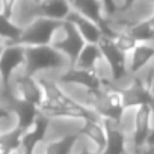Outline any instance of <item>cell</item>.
Listing matches in <instances>:
<instances>
[{
    "mask_svg": "<svg viewBox=\"0 0 154 154\" xmlns=\"http://www.w3.org/2000/svg\"><path fill=\"white\" fill-rule=\"evenodd\" d=\"M3 47H5V45H3V42H0V56H2V51H3Z\"/></svg>",
    "mask_w": 154,
    "mask_h": 154,
    "instance_id": "cell-28",
    "label": "cell"
},
{
    "mask_svg": "<svg viewBox=\"0 0 154 154\" xmlns=\"http://www.w3.org/2000/svg\"><path fill=\"white\" fill-rule=\"evenodd\" d=\"M2 101H5L9 106L11 112L14 113L15 127L18 130H21L23 133L26 130H29L33 125V122L36 121V118L39 116V109L32 106V104H29V103L20 101V100H17L14 97H9V98L2 100Z\"/></svg>",
    "mask_w": 154,
    "mask_h": 154,
    "instance_id": "cell-12",
    "label": "cell"
},
{
    "mask_svg": "<svg viewBox=\"0 0 154 154\" xmlns=\"http://www.w3.org/2000/svg\"><path fill=\"white\" fill-rule=\"evenodd\" d=\"M66 21L71 23V24L77 29V32L80 33V36L85 39L86 44H97V45H98V42H100L101 38L104 36V35H103V30H101L95 23H92L91 20L82 17L80 14H77V12H74V11L69 14V17L66 18Z\"/></svg>",
    "mask_w": 154,
    "mask_h": 154,
    "instance_id": "cell-16",
    "label": "cell"
},
{
    "mask_svg": "<svg viewBox=\"0 0 154 154\" xmlns=\"http://www.w3.org/2000/svg\"><path fill=\"white\" fill-rule=\"evenodd\" d=\"M62 24H63L62 21H53L47 18H33L23 27L21 36L14 44L21 45L24 48L51 45Z\"/></svg>",
    "mask_w": 154,
    "mask_h": 154,
    "instance_id": "cell-2",
    "label": "cell"
},
{
    "mask_svg": "<svg viewBox=\"0 0 154 154\" xmlns=\"http://www.w3.org/2000/svg\"><path fill=\"white\" fill-rule=\"evenodd\" d=\"M82 136L74 131L63 133L62 136L53 137L45 142L42 154H74L77 151V145H79Z\"/></svg>",
    "mask_w": 154,
    "mask_h": 154,
    "instance_id": "cell-14",
    "label": "cell"
},
{
    "mask_svg": "<svg viewBox=\"0 0 154 154\" xmlns=\"http://www.w3.org/2000/svg\"><path fill=\"white\" fill-rule=\"evenodd\" d=\"M101 56H103V65H106L109 71V80L118 86L122 85V82L127 79L128 71H127V54L119 51L113 41L109 36H103L98 42Z\"/></svg>",
    "mask_w": 154,
    "mask_h": 154,
    "instance_id": "cell-5",
    "label": "cell"
},
{
    "mask_svg": "<svg viewBox=\"0 0 154 154\" xmlns=\"http://www.w3.org/2000/svg\"><path fill=\"white\" fill-rule=\"evenodd\" d=\"M74 154H98V152L89 145V146H80Z\"/></svg>",
    "mask_w": 154,
    "mask_h": 154,
    "instance_id": "cell-24",
    "label": "cell"
},
{
    "mask_svg": "<svg viewBox=\"0 0 154 154\" xmlns=\"http://www.w3.org/2000/svg\"><path fill=\"white\" fill-rule=\"evenodd\" d=\"M140 154H154V145H149V146H145L142 151H140Z\"/></svg>",
    "mask_w": 154,
    "mask_h": 154,
    "instance_id": "cell-25",
    "label": "cell"
},
{
    "mask_svg": "<svg viewBox=\"0 0 154 154\" xmlns=\"http://www.w3.org/2000/svg\"><path fill=\"white\" fill-rule=\"evenodd\" d=\"M118 88L121 91L125 110L137 109L140 106H151L154 110V97L151 95L140 75H133L128 83L119 85Z\"/></svg>",
    "mask_w": 154,
    "mask_h": 154,
    "instance_id": "cell-8",
    "label": "cell"
},
{
    "mask_svg": "<svg viewBox=\"0 0 154 154\" xmlns=\"http://www.w3.org/2000/svg\"><path fill=\"white\" fill-rule=\"evenodd\" d=\"M152 6H154V2H152Z\"/></svg>",
    "mask_w": 154,
    "mask_h": 154,
    "instance_id": "cell-31",
    "label": "cell"
},
{
    "mask_svg": "<svg viewBox=\"0 0 154 154\" xmlns=\"http://www.w3.org/2000/svg\"><path fill=\"white\" fill-rule=\"evenodd\" d=\"M23 27H20L14 20H9L0 14V42L14 44L21 36Z\"/></svg>",
    "mask_w": 154,
    "mask_h": 154,
    "instance_id": "cell-20",
    "label": "cell"
},
{
    "mask_svg": "<svg viewBox=\"0 0 154 154\" xmlns=\"http://www.w3.org/2000/svg\"><path fill=\"white\" fill-rule=\"evenodd\" d=\"M152 115L154 110L151 106H140L134 109L133 115V130H131V143L136 152H140L148 142V137L151 134L152 125Z\"/></svg>",
    "mask_w": 154,
    "mask_h": 154,
    "instance_id": "cell-9",
    "label": "cell"
},
{
    "mask_svg": "<svg viewBox=\"0 0 154 154\" xmlns=\"http://www.w3.org/2000/svg\"><path fill=\"white\" fill-rule=\"evenodd\" d=\"M3 51L0 56V82H2V95L5 100L9 97L11 83L15 75L24 69L26 50L17 44H3Z\"/></svg>",
    "mask_w": 154,
    "mask_h": 154,
    "instance_id": "cell-4",
    "label": "cell"
},
{
    "mask_svg": "<svg viewBox=\"0 0 154 154\" xmlns=\"http://www.w3.org/2000/svg\"><path fill=\"white\" fill-rule=\"evenodd\" d=\"M0 95H2V82H0Z\"/></svg>",
    "mask_w": 154,
    "mask_h": 154,
    "instance_id": "cell-29",
    "label": "cell"
},
{
    "mask_svg": "<svg viewBox=\"0 0 154 154\" xmlns=\"http://www.w3.org/2000/svg\"><path fill=\"white\" fill-rule=\"evenodd\" d=\"M85 45H86L85 39L80 36L77 29L68 21H63L60 30L57 32V35L51 44L53 48H56L59 53H62L68 59L71 66L75 63L77 57H79V54Z\"/></svg>",
    "mask_w": 154,
    "mask_h": 154,
    "instance_id": "cell-7",
    "label": "cell"
},
{
    "mask_svg": "<svg viewBox=\"0 0 154 154\" xmlns=\"http://www.w3.org/2000/svg\"><path fill=\"white\" fill-rule=\"evenodd\" d=\"M56 80L65 89L68 86H74L86 92H98L103 88L112 85V82L100 72V69L89 71V69H80L74 66H69L68 69L57 74Z\"/></svg>",
    "mask_w": 154,
    "mask_h": 154,
    "instance_id": "cell-3",
    "label": "cell"
},
{
    "mask_svg": "<svg viewBox=\"0 0 154 154\" xmlns=\"http://www.w3.org/2000/svg\"><path fill=\"white\" fill-rule=\"evenodd\" d=\"M125 30L130 33V36L137 44H152L154 42V29L146 23L145 18L139 21H133Z\"/></svg>",
    "mask_w": 154,
    "mask_h": 154,
    "instance_id": "cell-19",
    "label": "cell"
},
{
    "mask_svg": "<svg viewBox=\"0 0 154 154\" xmlns=\"http://www.w3.org/2000/svg\"><path fill=\"white\" fill-rule=\"evenodd\" d=\"M143 82H145L146 88L149 89L151 95L154 97V68H152V69H151V72L146 75V79H143Z\"/></svg>",
    "mask_w": 154,
    "mask_h": 154,
    "instance_id": "cell-23",
    "label": "cell"
},
{
    "mask_svg": "<svg viewBox=\"0 0 154 154\" xmlns=\"http://www.w3.org/2000/svg\"><path fill=\"white\" fill-rule=\"evenodd\" d=\"M9 97H14L20 101L29 103L39 109V106L44 103V91L38 80V77L29 75L26 72H20L15 75V79L11 83V92ZM8 97V98H9Z\"/></svg>",
    "mask_w": 154,
    "mask_h": 154,
    "instance_id": "cell-6",
    "label": "cell"
},
{
    "mask_svg": "<svg viewBox=\"0 0 154 154\" xmlns=\"http://www.w3.org/2000/svg\"><path fill=\"white\" fill-rule=\"evenodd\" d=\"M12 121H14V124H15L14 113L11 112L9 106H8L5 101L0 100V133H3V131H6V130L14 128L15 125L11 124Z\"/></svg>",
    "mask_w": 154,
    "mask_h": 154,
    "instance_id": "cell-22",
    "label": "cell"
},
{
    "mask_svg": "<svg viewBox=\"0 0 154 154\" xmlns=\"http://www.w3.org/2000/svg\"><path fill=\"white\" fill-rule=\"evenodd\" d=\"M149 145H154V127H152V130H151V134H149V137H148V142H146V146H149Z\"/></svg>",
    "mask_w": 154,
    "mask_h": 154,
    "instance_id": "cell-27",
    "label": "cell"
},
{
    "mask_svg": "<svg viewBox=\"0 0 154 154\" xmlns=\"http://www.w3.org/2000/svg\"><path fill=\"white\" fill-rule=\"evenodd\" d=\"M12 154H21V151H15V152H12Z\"/></svg>",
    "mask_w": 154,
    "mask_h": 154,
    "instance_id": "cell-30",
    "label": "cell"
},
{
    "mask_svg": "<svg viewBox=\"0 0 154 154\" xmlns=\"http://www.w3.org/2000/svg\"><path fill=\"white\" fill-rule=\"evenodd\" d=\"M106 127V148L101 154H127V134L122 125L103 121Z\"/></svg>",
    "mask_w": 154,
    "mask_h": 154,
    "instance_id": "cell-17",
    "label": "cell"
},
{
    "mask_svg": "<svg viewBox=\"0 0 154 154\" xmlns=\"http://www.w3.org/2000/svg\"><path fill=\"white\" fill-rule=\"evenodd\" d=\"M71 8L74 12L80 14L82 17L91 20L92 23H95L101 30L104 36H112L113 35V29L110 27V24L104 20L103 17V11H101V2H97V0H72Z\"/></svg>",
    "mask_w": 154,
    "mask_h": 154,
    "instance_id": "cell-11",
    "label": "cell"
},
{
    "mask_svg": "<svg viewBox=\"0 0 154 154\" xmlns=\"http://www.w3.org/2000/svg\"><path fill=\"white\" fill-rule=\"evenodd\" d=\"M154 60V45L152 44H137L134 50L127 56V71L128 75H139V72L146 68Z\"/></svg>",
    "mask_w": 154,
    "mask_h": 154,
    "instance_id": "cell-15",
    "label": "cell"
},
{
    "mask_svg": "<svg viewBox=\"0 0 154 154\" xmlns=\"http://www.w3.org/2000/svg\"><path fill=\"white\" fill-rule=\"evenodd\" d=\"M77 133H79L82 137H85L91 146L98 152L101 154L106 148V127H104V122L98 118L95 119H86V121H82L79 128H77Z\"/></svg>",
    "mask_w": 154,
    "mask_h": 154,
    "instance_id": "cell-13",
    "label": "cell"
},
{
    "mask_svg": "<svg viewBox=\"0 0 154 154\" xmlns=\"http://www.w3.org/2000/svg\"><path fill=\"white\" fill-rule=\"evenodd\" d=\"M145 20H146V23H148V24H149V26L154 29V11H152V12H151V14H149V15L145 18Z\"/></svg>",
    "mask_w": 154,
    "mask_h": 154,
    "instance_id": "cell-26",
    "label": "cell"
},
{
    "mask_svg": "<svg viewBox=\"0 0 154 154\" xmlns=\"http://www.w3.org/2000/svg\"><path fill=\"white\" fill-rule=\"evenodd\" d=\"M101 65H103V56H101L100 47L97 44H86L72 66L80 68V69L95 71V69H100Z\"/></svg>",
    "mask_w": 154,
    "mask_h": 154,
    "instance_id": "cell-18",
    "label": "cell"
},
{
    "mask_svg": "<svg viewBox=\"0 0 154 154\" xmlns=\"http://www.w3.org/2000/svg\"><path fill=\"white\" fill-rule=\"evenodd\" d=\"M110 39L113 41V44L116 45V48L119 50V51H122L124 54H130L133 50H134V47L137 45V42L130 36V33L127 32V30H115L113 32V35L110 36Z\"/></svg>",
    "mask_w": 154,
    "mask_h": 154,
    "instance_id": "cell-21",
    "label": "cell"
},
{
    "mask_svg": "<svg viewBox=\"0 0 154 154\" xmlns=\"http://www.w3.org/2000/svg\"><path fill=\"white\" fill-rule=\"evenodd\" d=\"M50 127L51 121L39 113L33 125L29 130H26L21 136V146H20L21 154H36L38 146L47 142Z\"/></svg>",
    "mask_w": 154,
    "mask_h": 154,
    "instance_id": "cell-10",
    "label": "cell"
},
{
    "mask_svg": "<svg viewBox=\"0 0 154 154\" xmlns=\"http://www.w3.org/2000/svg\"><path fill=\"white\" fill-rule=\"evenodd\" d=\"M26 50V63L23 72L41 77V75H53L56 77L62 71L68 69L71 65L68 59L59 53L51 45L47 47H27Z\"/></svg>",
    "mask_w": 154,
    "mask_h": 154,
    "instance_id": "cell-1",
    "label": "cell"
}]
</instances>
